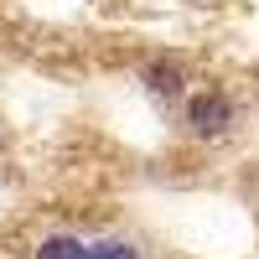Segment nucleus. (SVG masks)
<instances>
[{
	"instance_id": "obj_1",
	"label": "nucleus",
	"mask_w": 259,
	"mask_h": 259,
	"mask_svg": "<svg viewBox=\"0 0 259 259\" xmlns=\"http://www.w3.org/2000/svg\"><path fill=\"white\" fill-rule=\"evenodd\" d=\"M187 124L197 130V135H223V130L233 124V104L223 94H197L187 104Z\"/></svg>"
},
{
	"instance_id": "obj_2",
	"label": "nucleus",
	"mask_w": 259,
	"mask_h": 259,
	"mask_svg": "<svg viewBox=\"0 0 259 259\" xmlns=\"http://www.w3.org/2000/svg\"><path fill=\"white\" fill-rule=\"evenodd\" d=\"M36 259H89V249H83V239H73V233H52V239H41Z\"/></svg>"
},
{
	"instance_id": "obj_3",
	"label": "nucleus",
	"mask_w": 259,
	"mask_h": 259,
	"mask_svg": "<svg viewBox=\"0 0 259 259\" xmlns=\"http://www.w3.org/2000/svg\"><path fill=\"white\" fill-rule=\"evenodd\" d=\"M145 89L161 94V99H171V94H182V73L171 68V62H156V68L145 73Z\"/></svg>"
},
{
	"instance_id": "obj_4",
	"label": "nucleus",
	"mask_w": 259,
	"mask_h": 259,
	"mask_svg": "<svg viewBox=\"0 0 259 259\" xmlns=\"http://www.w3.org/2000/svg\"><path fill=\"white\" fill-rule=\"evenodd\" d=\"M89 259H140V254H135V244L104 239V244H94V249H89Z\"/></svg>"
}]
</instances>
